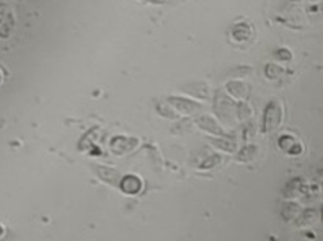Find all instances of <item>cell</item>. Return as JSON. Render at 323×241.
I'll list each match as a JSON object with an SVG mask.
<instances>
[{"label":"cell","instance_id":"cell-1","mask_svg":"<svg viewBox=\"0 0 323 241\" xmlns=\"http://www.w3.org/2000/svg\"><path fill=\"white\" fill-rule=\"evenodd\" d=\"M279 119H281V109L276 108L274 104H269L266 111V118H265V130L276 129L277 124H279Z\"/></svg>","mask_w":323,"mask_h":241},{"label":"cell","instance_id":"cell-2","mask_svg":"<svg viewBox=\"0 0 323 241\" xmlns=\"http://www.w3.org/2000/svg\"><path fill=\"white\" fill-rule=\"evenodd\" d=\"M131 181H132V183H129V180L126 178L124 183H123V189H124L126 192H129V194H134V192H137V191L140 189V181L137 180L136 176H131Z\"/></svg>","mask_w":323,"mask_h":241},{"label":"cell","instance_id":"cell-3","mask_svg":"<svg viewBox=\"0 0 323 241\" xmlns=\"http://www.w3.org/2000/svg\"><path fill=\"white\" fill-rule=\"evenodd\" d=\"M0 82H2V75H0Z\"/></svg>","mask_w":323,"mask_h":241}]
</instances>
